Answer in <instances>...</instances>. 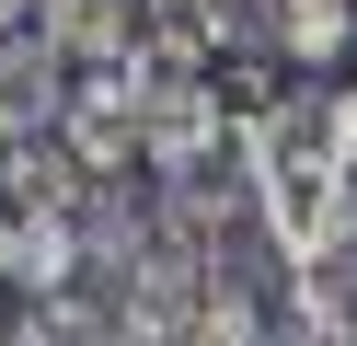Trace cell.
I'll use <instances>...</instances> for the list:
<instances>
[{
    "label": "cell",
    "instance_id": "30bf717a",
    "mask_svg": "<svg viewBox=\"0 0 357 346\" xmlns=\"http://www.w3.org/2000/svg\"><path fill=\"white\" fill-rule=\"evenodd\" d=\"M277 346H311V335H300V323H277Z\"/></svg>",
    "mask_w": 357,
    "mask_h": 346
},
{
    "label": "cell",
    "instance_id": "8992f818",
    "mask_svg": "<svg viewBox=\"0 0 357 346\" xmlns=\"http://www.w3.org/2000/svg\"><path fill=\"white\" fill-rule=\"evenodd\" d=\"M288 323L311 346H357V243H334L323 266H288Z\"/></svg>",
    "mask_w": 357,
    "mask_h": 346
},
{
    "label": "cell",
    "instance_id": "7a4b0ae2",
    "mask_svg": "<svg viewBox=\"0 0 357 346\" xmlns=\"http://www.w3.org/2000/svg\"><path fill=\"white\" fill-rule=\"evenodd\" d=\"M93 231H81V208H12L0 219V289L12 300H58V289H93Z\"/></svg>",
    "mask_w": 357,
    "mask_h": 346
},
{
    "label": "cell",
    "instance_id": "5b68a950",
    "mask_svg": "<svg viewBox=\"0 0 357 346\" xmlns=\"http://www.w3.org/2000/svg\"><path fill=\"white\" fill-rule=\"evenodd\" d=\"M35 23H47L81 69H116V58H139V46H150V0H47Z\"/></svg>",
    "mask_w": 357,
    "mask_h": 346
},
{
    "label": "cell",
    "instance_id": "ba28073f",
    "mask_svg": "<svg viewBox=\"0 0 357 346\" xmlns=\"http://www.w3.org/2000/svg\"><path fill=\"white\" fill-rule=\"evenodd\" d=\"M12 196H24V138L0 127V208H12Z\"/></svg>",
    "mask_w": 357,
    "mask_h": 346
},
{
    "label": "cell",
    "instance_id": "9c48e42d",
    "mask_svg": "<svg viewBox=\"0 0 357 346\" xmlns=\"http://www.w3.org/2000/svg\"><path fill=\"white\" fill-rule=\"evenodd\" d=\"M35 12H47V0H0V35H35Z\"/></svg>",
    "mask_w": 357,
    "mask_h": 346
},
{
    "label": "cell",
    "instance_id": "52a82bcc",
    "mask_svg": "<svg viewBox=\"0 0 357 346\" xmlns=\"http://www.w3.org/2000/svg\"><path fill=\"white\" fill-rule=\"evenodd\" d=\"M173 346H277V312H265V289H254L242 266H219L208 300L185 312V335H173Z\"/></svg>",
    "mask_w": 357,
    "mask_h": 346
},
{
    "label": "cell",
    "instance_id": "277c9868",
    "mask_svg": "<svg viewBox=\"0 0 357 346\" xmlns=\"http://www.w3.org/2000/svg\"><path fill=\"white\" fill-rule=\"evenodd\" d=\"M265 23H277V58L311 69V81L357 69V0H265Z\"/></svg>",
    "mask_w": 357,
    "mask_h": 346
},
{
    "label": "cell",
    "instance_id": "6da1fadb",
    "mask_svg": "<svg viewBox=\"0 0 357 346\" xmlns=\"http://www.w3.org/2000/svg\"><path fill=\"white\" fill-rule=\"evenodd\" d=\"M254 208H265L277 266H323L334 243H357V138H346L334 81L254 115Z\"/></svg>",
    "mask_w": 357,
    "mask_h": 346
},
{
    "label": "cell",
    "instance_id": "3957f363",
    "mask_svg": "<svg viewBox=\"0 0 357 346\" xmlns=\"http://www.w3.org/2000/svg\"><path fill=\"white\" fill-rule=\"evenodd\" d=\"M81 92V58L35 23V35H0V127L12 138H58V115H70Z\"/></svg>",
    "mask_w": 357,
    "mask_h": 346
}]
</instances>
